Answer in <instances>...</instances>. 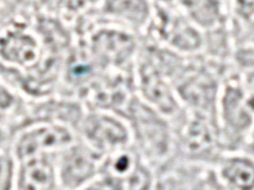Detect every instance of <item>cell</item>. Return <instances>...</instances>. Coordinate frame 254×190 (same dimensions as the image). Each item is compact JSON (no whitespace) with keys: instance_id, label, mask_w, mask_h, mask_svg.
I'll list each match as a JSON object with an SVG mask.
<instances>
[{"instance_id":"obj_1","label":"cell","mask_w":254,"mask_h":190,"mask_svg":"<svg viewBox=\"0 0 254 190\" xmlns=\"http://www.w3.org/2000/svg\"><path fill=\"white\" fill-rule=\"evenodd\" d=\"M70 141L69 133L65 132L61 128H44L33 135L28 136L20 144L21 157L34 154L38 150L44 148L59 147V145L66 144Z\"/></svg>"},{"instance_id":"obj_2","label":"cell","mask_w":254,"mask_h":190,"mask_svg":"<svg viewBox=\"0 0 254 190\" xmlns=\"http://www.w3.org/2000/svg\"><path fill=\"white\" fill-rule=\"evenodd\" d=\"M87 135L97 142L116 143L126 138V132L121 126L111 119H94L89 123Z\"/></svg>"},{"instance_id":"obj_3","label":"cell","mask_w":254,"mask_h":190,"mask_svg":"<svg viewBox=\"0 0 254 190\" xmlns=\"http://www.w3.org/2000/svg\"><path fill=\"white\" fill-rule=\"evenodd\" d=\"M24 188L48 189L53 187V173L44 160L30 163L24 172Z\"/></svg>"},{"instance_id":"obj_4","label":"cell","mask_w":254,"mask_h":190,"mask_svg":"<svg viewBox=\"0 0 254 190\" xmlns=\"http://www.w3.org/2000/svg\"><path fill=\"white\" fill-rule=\"evenodd\" d=\"M227 179L239 188H249L254 184V168L244 162H234L224 170Z\"/></svg>"},{"instance_id":"obj_5","label":"cell","mask_w":254,"mask_h":190,"mask_svg":"<svg viewBox=\"0 0 254 190\" xmlns=\"http://www.w3.org/2000/svg\"><path fill=\"white\" fill-rule=\"evenodd\" d=\"M186 5L190 13L202 24H211L217 15L213 0H186Z\"/></svg>"},{"instance_id":"obj_6","label":"cell","mask_w":254,"mask_h":190,"mask_svg":"<svg viewBox=\"0 0 254 190\" xmlns=\"http://www.w3.org/2000/svg\"><path fill=\"white\" fill-rule=\"evenodd\" d=\"M146 94L150 97L151 101H153L158 107H161L162 111L171 112L175 109L176 104L172 101V97L170 96L167 90L158 82H155L153 85H148Z\"/></svg>"}]
</instances>
